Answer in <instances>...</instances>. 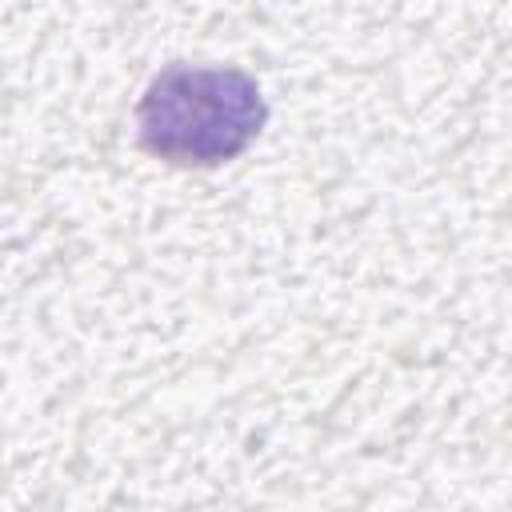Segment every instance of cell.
Returning <instances> with one entry per match:
<instances>
[{"label": "cell", "mask_w": 512, "mask_h": 512, "mask_svg": "<svg viewBox=\"0 0 512 512\" xmlns=\"http://www.w3.org/2000/svg\"><path fill=\"white\" fill-rule=\"evenodd\" d=\"M268 100L244 68L232 64H168L140 104L136 136L144 152L180 168H216L236 160L264 128Z\"/></svg>", "instance_id": "6da1fadb"}]
</instances>
